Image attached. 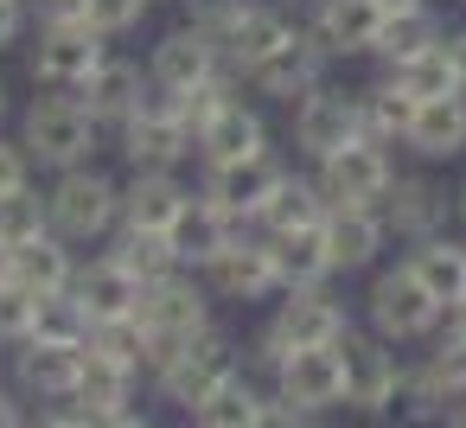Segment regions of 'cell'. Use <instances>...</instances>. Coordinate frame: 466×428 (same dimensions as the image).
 I'll list each match as a JSON object with an SVG mask.
<instances>
[{
	"label": "cell",
	"mask_w": 466,
	"mask_h": 428,
	"mask_svg": "<svg viewBox=\"0 0 466 428\" xmlns=\"http://www.w3.org/2000/svg\"><path fill=\"white\" fill-rule=\"evenodd\" d=\"M345 332H351V313H345L326 288H300V294H288V301L275 307V320L256 332L249 358L275 377L294 352H326V345H339Z\"/></svg>",
	"instance_id": "cell-1"
},
{
	"label": "cell",
	"mask_w": 466,
	"mask_h": 428,
	"mask_svg": "<svg viewBox=\"0 0 466 428\" xmlns=\"http://www.w3.org/2000/svg\"><path fill=\"white\" fill-rule=\"evenodd\" d=\"M96 135H103V128L90 122L84 97H65V90L33 97V103H26V116H20V148H26V154H33V167H46V173L90 167Z\"/></svg>",
	"instance_id": "cell-2"
},
{
	"label": "cell",
	"mask_w": 466,
	"mask_h": 428,
	"mask_svg": "<svg viewBox=\"0 0 466 428\" xmlns=\"http://www.w3.org/2000/svg\"><path fill=\"white\" fill-rule=\"evenodd\" d=\"M141 326L154 339V352H147V377H154V371H167L179 358V345H192L198 332H211V288L192 269H173L167 281H147Z\"/></svg>",
	"instance_id": "cell-3"
},
{
	"label": "cell",
	"mask_w": 466,
	"mask_h": 428,
	"mask_svg": "<svg viewBox=\"0 0 466 428\" xmlns=\"http://www.w3.org/2000/svg\"><path fill=\"white\" fill-rule=\"evenodd\" d=\"M116 148H122L128 173H179V167L198 154V141H192V128H186V116H179V97L160 90L154 77H147L141 109L116 128Z\"/></svg>",
	"instance_id": "cell-4"
},
{
	"label": "cell",
	"mask_w": 466,
	"mask_h": 428,
	"mask_svg": "<svg viewBox=\"0 0 466 428\" xmlns=\"http://www.w3.org/2000/svg\"><path fill=\"white\" fill-rule=\"evenodd\" d=\"M46 205H52V230H58L71 250H77V243H103V237H116V224H122V179H109V173L90 160V167L52 173Z\"/></svg>",
	"instance_id": "cell-5"
},
{
	"label": "cell",
	"mask_w": 466,
	"mask_h": 428,
	"mask_svg": "<svg viewBox=\"0 0 466 428\" xmlns=\"http://www.w3.org/2000/svg\"><path fill=\"white\" fill-rule=\"evenodd\" d=\"M26 65L46 90H65L77 97L103 65H109V39L90 26V20H65V26H39L33 46H26Z\"/></svg>",
	"instance_id": "cell-6"
},
{
	"label": "cell",
	"mask_w": 466,
	"mask_h": 428,
	"mask_svg": "<svg viewBox=\"0 0 466 428\" xmlns=\"http://www.w3.org/2000/svg\"><path fill=\"white\" fill-rule=\"evenodd\" d=\"M441 320H447V307L415 281L409 262H396V269H383V275L370 281V332H377V339L415 345V339H434Z\"/></svg>",
	"instance_id": "cell-7"
},
{
	"label": "cell",
	"mask_w": 466,
	"mask_h": 428,
	"mask_svg": "<svg viewBox=\"0 0 466 428\" xmlns=\"http://www.w3.org/2000/svg\"><path fill=\"white\" fill-rule=\"evenodd\" d=\"M326 65H332V52H326V46H319V33L300 20V26H294V33H288V39H281V46H275L249 77H243V84H249L256 97H268V103H288V109H294L307 90H319V84H326Z\"/></svg>",
	"instance_id": "cell-8"
},
{
	"label": "cell",
	"mask_w": 466,
	"mask_h": 428,
	"mask_svg": "<svg viewBox=\"0 0 466 428\" xmlns=\"http://www.w3.org/2000/svg\"><path fill=\"white\" fill-rule=\"evenodd\" d=\"M351 141H364V103H358V90L319 84V90H307V97L294 103V148H300L313 167H319L326 154L351 148Z\"/></svg>",
	"instance_id": "cell-9"
},
{
	"label": "cell",
	"mask_w": 466,
	"mask_h": 428,
	"mask_svg": "<svg viewBox=\"0 0 466 428\" xmlns=\"http://www.w3.org/2000/svg\"><path fill=\"white\" fill-rule=\"evenodd\" d=\"M313 179H319V192H326V211H345V205H383V192L396 186V160H390V148H377V141H351V148H339V154H326L319 167H313Z\"/></svg>",
	"instance_id": "cell-10"
},
{
	"label": "cell",
	"mask_w": 466,
	"mask_h": 428,
	"mask_svg": "<svg viewBox=\"0 0 466 428\" xmlns=\"http://www.w3.org/2000/svg\"><path fill=\"white\" fill-rule=\"evenodd\" d=\"M237 371H243V364H237V345L211 326V332H198L192 345H179V358H173L167 371H154V390H160L173 409L192 415V409H198L224 377H237Z\"/></svg>",
	"instance_id": "cell-11"
},
{
	"label": "cell",
	"mask_w": 466,
	"mask_h": 428,
	"mask_svg": "<svg viewBox=\"0 0 466 428\" xmlns=\"http://www.w3.org/2000/svg\"><path fill=\"white\" fill-rule=\"evenodd\" d=\"M339 358H345V403H351V409H364V415L396 409L409 364H396L390 339H377V332H345V339H339Z\"/></svg>",
	"instance_id": "cell-12"
},
{
	"label": "cell",
	"mask_w": 466,
	"mask_h": 428,
	"mask_svg": "<svg viewBox=\"0 0 466 428\" xmlns=\"http://www.w3.org/2000/svg\"><path fill=\"white\" fill-rule=\"evenodd\" d=\"M281 179H288V160L268 148V154H256V160L198 167V199H211L218 211H230V218L256 224V218H262V205H268V192H275Z\"/></svg>",
	"instance_id": "cell-13"
},
{
	"label": "cell",
	"mask_w": 466,
	"mask_h": 428,
	"mask_svg": "<svg viewBox=\"0 0 466 428\" xmlns=\"http://www.w3.org/2000/svg\"><path fill=\"white\" fill-rule=\"evenodd\" d=\"M198 281L211 288V301H268V294H281V275H275V256H268L262 230H249L230 250H218L198 269Z\"/></svg>",
	"instance_id": "cell-14"
},
{
	"label": "cell",
	"mask_w": 466,
	"mask_h": 428,
	"mask_svg": "<svg viewBox=\"0 0 466 428\" xmlns=\"http://www.w3.org/2000/svg\"><path fill=\"white\" fill-rule=\"evenodd\" d=\"M224 71V52H218V39L211 33H198L192 20L186 26H173L160 46H154V58H147V77L160 84V90H173V97H186V90H198L205 77H218Z\"/></svg>",
	"instance_id": "cell-15"
},
{
	"label": "cell",
	"mask_w": 466,
	"mask_h": 428,
	"mask_svg": "<svg viewBox=\"0 0 466 428\" xmlns=\"http://www.w3.org/2000/svg\"><path fill=\"white\" fill-rule=\"evenodd\" d=\"M383 0H313L307 7V26L319 33V46L332 52V65L339 58H364V52H377V33H383Z\"/></svg>",
	"instance_id": "cell-16"
},
{
	"label": "cell",
	"mask_w": 466,
	"mask_h": 428,
	"mask_svg": "<svg viewBox=\"0 0 466 428\" xmlns=\"http://www.w3.org/2000/svg\"><path fill=\"white\" fill-rule=\"evenodd\" d=\"M275 396L294 403L300 415H319V409L345 403V358H339V345H326V352H294V358L275 371Z\"/></svg>",
	"instance_id": "cell-17"
},
{
	"label": "cell",
	"mask_w": 466,
	"mask_h": 428,
	"mask_svg": "<svg viewBox=\"0 0 466 428\" xmlns=\"http://www.w3.org/2000/svg\"><path fill=\"white\" fill-rule=\"evenodd\" d=\"M300 20H288V7L281 0H249V7L230 20V33L218 39V52H224V71H237V77H249L288 33H294Z\"/></svg>",
	"instance_id": "cell-18"
},
{
	"label": "cell",
	"mask_w": 466,
	"mask_h": 428,
	"mask_svg": "<svg viewBox=\"0 0 466 428\" xmlns=\"http://www.w3.org/2000/svg\"><path fill=\"white\" fill-rule=\"evenodd\" d=\"M268 154V122L256 103L230 97L205 128H198V167H230V160H256Z\"/></svg>",
	"instance_id": "cell-19"
},
{
	"label": "cell",
	"mask_w": 466,
	"mask_h": 428,
	"mask_svg": "<svg viewBox=\"0 0 466 428\" xmlns=\"http://www.w3.org/2000/svg\"><path fill=\"white\" fill-rule=\"evenodd\" d=\"M377 211H383L390 237H402V243H428V237L447 230V192L421 173H396V186L383 192Z\"/></svg>",
	"instance_id": "cell-20"
},
{
	"label": "cell",
	"mask_w": 466,
	"mask_h": 428,
	"mask_svg": "<svg viewBox=\"0 0 466 428\" xmlns=\"http://www.w3.org/2000/svg\"><path fill=\"white\" fill-rule=\"evenodd\" d=\"M71 294H77V307L90 313V326H103V320H135L141 313V281L103 250V256H90V262H77V281H71Z\"/></svg>",
	"instance_id": "cell-21"
},
{
	"label": "cell",
	"mask_w": 466,
	"mask_h": 428,
	"mask_svg": "<svg viewBox=\"0 0 466 428\" xmlns=\"http://www.w3.org/2000/svg\"><path fill=\"white\" fill-rule=\"evenodd\" d=\"M77 371H84V345H52V339L14 345V377H20V390L39 396V403H71Z\"/></svg>",
	"instance_id": "cell-22"
},
{
	"label": "cell",
	"mask_w": 466,
	"mask_h": 428,
	"mask_svg": "<svg viewBox=\"0 0 466 428\" xmlns=\"http://www.w3.org/2000/svg\"><path fill=\"white\" fill-rule=\"evenodd\" d=\"M186 205H192V186L179 173H128L122 179V224H135V230H167L173 237Z\"/></svg>",
	"instance_id": "cell-23"
},
{
	"label": "cell",
	"mask_w": 466,
	"mask_h": 428,
	"mask_svg": "<svg viewBox=\"0 0 466 428\" xmlns=\"http://www.w3.org/2000/svg\"><path fill=\"white\" fill-rule=\"evenodd\" d=\"M256 224H243V218H230V211H218L211 199H198L192 192V205H186V218L173 224V250H179V269H205L218 250H230L237 237H249Z\"/></svg>",
	"instance_id": "cell-24"
},
{
	"label": "cell",
	"mask_w": 466,
	"mask_h": 428,
	"mask_svg": "<svg viewBox=\"0 0 466 428\" xmlns=\"http://www.w3.org/2000/svg\"><path fill=\"white\" fill-rule=\"evenodd\" d=\"M402 148H409L415 160H428V167L460 160V154H466V97H434V103H415Z\"/></svg>",
	"instance_id": "cell-25"
},
{
	"label": "cell",
	"mask_w": 466,
	"mask_h": 428,
	"mask_svg": "<svg viewBox=\"0 0 466 428\" xmlns=\"http://www.w3.org/2000/svg\"><path fill=\"white\" fill-rule=\"evenodd\" d=\"M77 97H84V109H90V122H96V128H122V122L141 109V97H147V65H135V58H116V52H109V65H103Z\"/></svg>",
	"instance_id": "cell-26"
},
{
	"label": "cell",
	"mask_w": 466,
	"mask_h": 428,
	"mask_svg": "<svg viewBox=\"0 0 466 428\" xmlns=\"http://www.w3.org/2000/svg\"><path fill=\"white\" fill-rule=\"evenodd\" d=\"M383 243H390V224H383V211H370V205L326 211V250H332V269H339V275H358V269H370V262L383 256Z\"/></svg>",
	"instance_id": "cell-27"
},
{
	"label": "cell",
	"mask_w": 466,
	"mask_h": 428,
	"mask_svg": "<svg viewBox=\"0 0 466 428\" xmlns=\"http://www.w3.org/2000/svg\"><path fill=\"white\" fill-rule=\"evenodd\" d=\"M268 256H275L281 294L326 288V281L339 275V269H332V250H326V224H307V230H275V237H268Z\"/></svg>",
	"instance_id": "cell-28"
},
{
	"label": "cell",
	"mask_w": 466,
	"mask_h": 428,
	"mask_svg": "<svg viewBox=\"0 0 466 428\" xmlns=\"http://www.w3.org/2000/svg\"><path fill=\"white\" fill-rule=\"evenodd\" d=\"M441 39H447V20L434 14V0H409V7H390L383 14V33H377V52L370 58H383V71H396V65L421 58V52H434Z\"/></svg>",
	"instance_id": "cell-29"
},
{
	"label": "cell",
	"mask_w": 466,
	"mask_h": 428,
	"mask_svg": "<svg viewBox=\"0 0 466 428\" xmlns=\"http://www.w3.org/2000/svg\"><path fill=\"white\" fill-rule=\"evenodd\" d=\"M135 364H116V358H103V352H90L84 345V371H77V390H71V409H84L90 422L96 415H122L128 403H135Z\"/></svg>",
	"instance_id": "cell-30"
},
{
	"label": "cell",
	"mask_w": 466,
	"mask_h": 428,
	"mask_svg": "<svg viewBox=\"0 0 466 428\" xmlns=\"http://www.w3.org/2000/svg\"><path fill=\"white\" fill-rule=\"evenodd\" d=\"M402 262L415 269V281L441 301V307H453V301H466V237H428V243H409L402 250Z\"/></svg>",
	"instance_id": "cell-31"
},
{
	"label": "cell",
	"mask_w": 466,
	"mask_h": 428,
	"mask_svg": "<svg viewBox=\"0 0 466 428\" xmlns=\"http://www.w3.org/2000/svg\"><path fill=\"white\" fill-rule=\"evenodd\" d=\"M14 281L26 288V294H71V281H77V250L52 230V237H39V243H26V250H14Z\"/></svg>",
	"instance_id": "cell-32"
},
{
	"label": "cell",
	"mask_w": 466,
	"mask_h": 428,
	"mask_svg": "<svg viewBox=\"0 0 466 428\" xmlns=\"http://www.w3.org/2000/svg\"><path fill=\"white\" fill-rule=\"evenodd\" d=\"M307 224H326V192H319V179H313V173H294V167H288V179L268 192V205H262L256 230H262V237H275V230H307Z\"/></svg>",
	"instance_id": "cell-33"
},
{
	"label": "cell",
	"mask_w": 466,
	"mask_h": 428,
	"mask_svg": "<svg viewBox=\"0 0 466 428\" xmlns=\"http://www.w3.org/2000/svg\"><path fill=\"white\" fill-rule=\"evenodd\" d=\"M109 256L147 288V281H167L173 269H179V250H173V237L167 230H135V224H116V237H109Z\"/></svg>",
	"instance_id": "cell-34"
},
{
	"label": "cell",
	"mask_w": 466,
	"mask_h": 428,
	"mask_svg": "<svg viewBox=\"0 0 466 428\" xmlns=\"http://www.w3.org/2000/svg\"><path fill=\"white\" fill-rule=\"evenodd\" d=\"M358 103H364V141H377V148H402L409 116H415V97L383 71L370 90H358Z\"/></svg>",
	"instance_id": "cell-35"
},
{
	"label": "cell",
	"mask_w": 466,
	"mask_h": 428,
	"mask_svg": "<svg viewBox=\"0 0 466 428\" xmlns=\"http://www.w3.org/2000/svg\"><path fill=\"white\" fill-rule=\"evenodd\" d=\"M262 403H268V396L237 371V377H224V383L192 409V428H256V422H262Z\"/></svg>",
	"instance_id": "cell-36"
},
{
	"label": "cell",
	"mask_w": 466,
	"mask_h": 428,
	"mask_svg": "<svg viewBox=\"0 0 466 428\" xmlns=\"http://www.w3.org/2000/svg\"><path fill=\"white\" fill-rule=\"evenodd\" d=\"M415 103H434V97H466V84H460V65H453V52H447V39L434 46V52H421V58H409V65H396L390 71Z\"/></svg>",
	"instance_id": "cell-37"
},
{
	"label": "cell",
	"mask_w": 466,
	"mask_h": 428,
	"mask_svg": "<svg viewBox=\"0 0 466 428\" xmlns=\"http://www.w3.org/2000/svg\"><path fill=\"white\" fill-rule=\"evenodd\" d=\"M39 237H52V205H46L39 186L0 199V243H7V250H26V243H39Z\"/></svg>",
	"instance_id": "cell-38"
},
{
	"label": "cell",
	"mask_w": 466,
	"mask_h": 428,
	"mask_svg": "<svg viewBox=\"0 0 466 428\" xmlns=\"http://www.w3.org/2000/svg\"><path fill=\"white\" fill-rule=\"evenodd\" d=\"M90 352H103V358H116V364L147 371L154 339H147V326H141V313H135V320H103V326H90Z\"/></svg>",
	"instance_id": "cell-39"
},
{
	"label": "cell",
	"mask_w": 466,
	"mask_h": 428,
	"mask_svg": "<svg viewBox=\"0 0 466 428\" xmlns=\"http://www.w3.org/2000/svg\"><path fill=\"white\" fill-rule=\"evenodd\" d=\"M33 339H52V345H90V313L77 307V294H46V301H39Z\"/></svg>",
	"instance_id": "cell-40"
},
{
	"label": "cell",
	"mask_w": 466,
	"mask_h": 428,
	"mask_svg": "<svg viewBox=\"0 0 466 428\" xmlns=\"http://www.w3.org/2000/svg\"><path fill=\"white\" fill-rule=\"evenodd\" d=\"M396 403H402L415 422H434V415H453V409H460L453 390H447L428 364H409V371H402V396H396Z\"/></svg>",
	"instance_id": "cell-41"
},
{
	"label": "cell",
	"mask_w": 466,
	"mask_h": 428,
	"mask_svg": "<svg viewBox=\"0 0 466 428\" xmlns=\"http://www.w3.org/2000/svg\"><path fill=\"white\" fill-rule=\"evenodd\" d=\"M33 326H39V294L7 281V288H0V345H26Z\"/></svg>",
	"instance_id": "cell-42"
},
{
	"label": "cell",
	"mask_w": 466,
	"mask_h": 428,
	"mask_svg": "<svg viewBox=\"0 0 466 428\" xmlns=\"http://www.w3.org/2000/svg\"><path fill=\"white\" fill-rule=\"evenodd\" d=\"M147 7H154V0H90L84 20H90L103 39H122V33H135V26L147 20Z\"/></svg>",
	"instance_id": "cell-43"
},
{
	"label": "cell",
	"mask_w": 466,
	"mask_h": 428,
	"mask_svg": "<svg viewBox=\"0 0 466 428\" xmlns=\"http://www.w3.org/2000/svg\"><path fill=\"white\" fill-rule=\"evenodd\" d=\"M421 364L453 390V403H466V339H460V332H441V339H434V352H428Z\"/></svg>",
	"instance_id": "cell-44"
},
{
	"label": "cell",
	"mask_w": 466,
	"mask_h": 428,
	"mask_svg": "<svg viewBox=\"0 0 466 428\" xmlns=\"http://www.w3.org/2000/svg\"><path fill=\"white\" fill-rule=\"evenodd\" d=\"M33 186V154L20 148V135H0V199H14Z\"/></svg>",
	"instance_id": "cell-45"
},
{
	"label": "cell",
	"mask_w": 466,
	"mask_h": 428,
	"mask_svg": "<svg viewBox=\"0 0 466 428\" xmlns=\"http://www.w3.org/2000/svg\"><path fill=\"white\" fill-rule=\"evenodd\" d=\"M26 26H33L26 0H0V52H14V46L26 39Z\"/></svg>",
	"instance_id": "cell-46"
},
{
	"label": "cell",
	"mask_w": 466,
	"mask_h": 428,
	"mask_svg": "<svg viewBox=\"0 0 466 428\" xmlns=\"http://www.w3.org/2000/svg\"><path fill=\"white\" fill-rule=\"evenodd\" d=\"M84 7H90V0H26V14H33L39 26H65V20H84Z\"/></svg>",
	"instance_id": "cell-47"
},
{
	"label": "cell",
	"mask_w": 466,
	"mask_h": 428,
	"mask_svg": "<svg viewBox=\"0 0 466 428\" xmlns=\"http://www.w3.org/2000/svg\"><path fill=\"white\" fill-rule=\"evenodd\" d=\"M256 428H313V422H307V415H300L294 403L268 396V403H262V422H256Z\"/></svg>",
	"instance_id": "cell-48"
},
{
	"label": "cell",
	"mask_w": 466,
	"mask_h": 428,
	"mask_svg": "<svg viewBox=\"0 0 466 428\" xmlns=\"http://www.w3.org/2000/svg\"><path fill=\"white\" fill-rule=\"evenodd\" d=\"M33 428H90V415H84V409H71V403H52Z\"/></svg>",
	"instance_id": "cell-49"
},
{
	"label": "cell",
	"mask_w": 466,
	"mask_h": 428,
	"mask_svg": "<svg viewBox=\"0 0 466 428\" xmlns=\"http://www.w3.org/2000/svg\"><path fill=\"white\" fill-rule=\"evenodd\" d=\"M0 428H26V422H20V396H14L7 383H0Z\"/></svg>",
	"instance_id": "cell-50"
},
{
	"label": "cell",
	"mask_w": 466,
	"mask_h": 428,
	"mask_svg": "<svg viewBox=\"0 0 466 428\" xmlns=\"http://www.w3.org/2000/svg\"><path fill=\"white\" fill-rule=\"evenodd\" d=\"M90 428H154L147 415H135V409H122V415H96Z\"/></svg>",
	"instance_id": "cell-51"
},
{
	"label": "cell",
	"mask_w": 466,
	"mask_h": 428,
	"mask_svg": "<svg viewBox=\"0 0 466 428\" xmlns=\"http://www.w3.org/2000/svg\"><path fill=\"white\" fill-rule=\"evenodd\" d=\"M447 52H453V65H460V84H466V26L447 33Z\"/></svg>",
	"instance_id": "cell-52"
},
{
	"label": "cell",
	"mask_w": 466,
	"mask_h": 428,
	"mask_svg": "<svg viewBox=\"0 0 466 428\" xmlns=\"http://www.w3.org/2000/svg\"><path fill=\"white\" fill-rule=\"evenodd\" d=\"M447 332H460V339H466V301H453V307H447Z\"/></svg>",
	"instance_id": "cell-53"
},
{
	"label": "cell",
	"mask_w": 466,
	"mask_h": 428,
	"mask_svg": "<svg viewBox=\"0 0 466 428\" xmlns=\"http://www.w3.org/2000/svg\"><path fill=\"white\" fill-rule=\"evenodd\" d=\"M7 281H14V250L0 243V288H7Z\"/></svg>",
	"instance_id": "cell-54"
},
{
	"label": "cell",
	"mask_w": 466,
	"mask_h": 428,
	"mask_svg": "<svg viewBox=\"0 0 466 428\" xmlns=\"http://www.w3.org/2000/svg\"><path fill=\"white\" fill-rule=\"evenodd\" d=\"M453 218H460V230H466V186H460V199H453Z\"/></svg>",
	"instance_id": "cell-55"
},
{
	"label": "cell",
	"mask_w": 466,
	"mask_h": 428,
	"mask_svg": "<svg viewBox=\"0 0 466 428\" xmlns=\"http://www.w3.org/2000/svg\"><path fill=\"white\" fill-rule=\"evenodd\" d=\"M447 428H466V403H460V409H453V415H447Z\"/></svg>",
	"instance_id": "cell-56"
},
{
	"label": "cell",
	"mask_w": 466,
	"mask_h": 428,
	"mask_svg": "<svg viewBox=\"0 0 466 428\" xmlns=\"http://www.w3.org/2000/svg\"><path fill=\"white\" fill-rule=\"evenodd\" d=\"M0 122H7V84H0Z\"/></svg>",
	"instance_id": "cell-57"
},
{
	"label": "cell",
	"mask_w": 466,
	"mask_h": 428,
	"mask_svg": "<svg viewBox=\"0 0 466 428\" xmlns=\"http://www.w3.org/2000/svg\"><path fill=\"white\" fill-rule=\"evenodd\" d=\"M383 7H409V0H383Z\"/></svg>",
	"instance_id": "cell-58"
}]
</instances>
